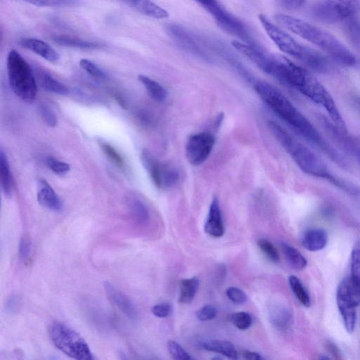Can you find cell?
Here are the masks:
<instances>
[{
  "mask_svg": "<svg viewBox=\"0 0 360 360\" xmlns=\"http://www.w3.org/2000/svg\"><path fill=\"white\" fill-rule=\"evenodd\" d=\"M254 89L267 107L294 131L316 147L340 168L349 169L345 158L278 89L264 81L255 82Z\"/></svg>",
  "mask_w": 360,
  "mask_h": 360,
  "instance_id": "obj_1",
  "label": "cell"
},
{
  "mask_svg": "<svg viewBox=\"0 0 360 360\" xmlns=\"http://www.w3.org/2000/svg\"><path fill=\"white\" fill-rule=\"evenodd\" d=\"M275 20L281 26L321 49L341 65L354 66L356 63L354 55L328 32L286 14L277 13Z\"/></svg>",
  "mask_w": 360,
  "mask_h": 360,
  "instance_id": "obj_2",
  "label": "cell"
},
{
  "mask_svg": "<svg viewBox=\"0 0 360 360\" xmlns=\"http://www.w3.org/2000/svg\"><path fill=\"white\" fill-rule=\"evenodd\" d=\"M267 74L318 105L328 98V90L315 77L285 57H271Z\"/></svg>",
  "mask_w": 360,
  "mask_h": 360,
  "instance_id": "obj_3",
  "label": "cell"
},
{
  "mask_svg": "<svg viewBox=\"0 0 360 360\" xmlns=\"http://www.w3.org/2000/svg\"><path fill=\"white\" fill-rule=\"evenodd\" d=\"M268 128L275 139L302 172L313 176L324 179L330 183L332 181L335 175L330 172L325 163L285 128L271 120L268 122Z\"/></svg>",
  "mask_w": 360,
  "mask_h": 360,
  "instance_id": "obj_4",
  "label": "cell"
},
{
  "mask_svg": "<svg viewBox=\"0 0 360 360\" xmlns=\"http://www.w3.org/2000/svg\"><path fill=\"white\" fill-rule=\"evenodd\" d=\"M258 18L267 35L281 51L301 60L316 72L329 71V62L323 56L298 43L290 34L271 22L264 14H259Z\"/></svg>",
  "mask_w": 360,
  "mask_h": 360,
  "instance_id": "obj_5",
  "label": "cell"
},
{
  "mask_svg": "<svg viewBox=\"0 0 360 360\" xmlns=\"http://www.w3.org/2000/svg\"><path fill=\"white\" fill-rule=\"evenodd\" d=\"M6 68L13 93L25 103L33 102L37 94V84L30 64L19 52L11 49L7 55Z\"/></svg>",
  "mask_w": 360,
  "mask_h": 360,
  "instance_id": "obj_6",
  "label": "cell"
},
{
  "mask_svg": "<svg viewBox=\"0 0 360 360\" xmlns=\"http://www.w3.org/2000/svg\"><path fill=\"white\" fill-rule=\"evenodd\" d=\"M49 335L55 347L70 358L77 360L94 359L86 341L71 328L60 323H53L49 328Z\"/></svg>",
  "mask_w": 360,
  "mask_h": 360,
  "instance_id": "obj_7",
  "label": "cell"
},
{
  "mask_svg": "<svg viewBox=\"0 0 360 360\" xmlns=\"http://www.w3.org/2000/svg\"><path fill=\"white\" fill-rule=\"evenodd\" d=\"M360 10L358 0H319L311 8L312 16L325 22H338L355 17Z\"/></svg>",
  "mask_w": 360,
  "mask_h": 360,
  "instance_id": "obj_8",
  "label": "cell"
},
{
  "mask_svg": "<svg viewBox=\"0 0 360 360\" xmlns=\"http://www.w3.org/2000/svg\"><path fill=\"white\" fill-rule=\"evenodd\" d=\"M206 10L217 24L224 31L241 39L246 44L258 46L250 34L245 25L232 15L217 0H193Z\"/></svg>",
  "mask_w": 360,
  "mask_h": 360,
  "instance_id": "obj_9",
  "label": "cell"
},
{
  "mask_svg": "<svg viewBox=\"0 0 360 360\" xmlns=\"http://www.w3.org/2000/svg\"><path fill=\"white\" fill-rule=\"evenodd\" d=\"M142 163L155 185L160 189H167L179 181V173L172 165L155 159L149 151L141 153Z\"/></svg>",
  "mask_w": 360,
  "mask_h": 360,
  "instance_id": "obj_10",
  "label": "cell"
},
{
  "mask_svg": "<svg viewBox=\"0 0 360 360\" xmlns=\"http://www.w3.org/2000/svg\"><path fill=\"white\" fill-rule=\"evenodd\" d=\"M214 143L215 138L210 132L202 131L191 135L185 148L188 162L193 166L202 165L210 155Z\"/></svg>",
  "mask_w": 360,
  "mask_h": 360,
  "instance_id": "obj_11",
  "label": "cell"
},
{
  "mask_svg": "<svg viewBox=\"0 0 360 360\" xmlns=\"http://www.w3.org/2000/svg\"><path fill=\"white\" fill-rule=\"evenodd\" d=\"M316 117L323 129L338 146L360 165V146L358 143L328 117L320 114Z\"/></svg>",
  "mask_w": 360,
  "mask_h": 360,
  "instance_id": "obj_12",
  "label": "cell"
},
{
  "mask_svg": "<svg viewBox=\"0 0 360 360\" xmlns=\"http://www.w3.org/2000/svg\"><path fill=\"white\" fill-rule=\"evenodd\" d=\"M166 30L181 49L204 60H211L207 53L184 28L176 24H169L166 26Z\"/></svg>",
  "mask_w": 360,
  "mask_h": 360,
  "instance_id": "obj_13",
  "label": "cell"
},
{
  "mask_svg": "<svg viewBox=\"0 0 360 360\" xmlns=\"http://www.w3.org/2000/svg\"><path fill=\"white\" fill-rule=\"evenodd\" d=\"M20 46L39 56L44 59L55 63L59 60L60 54L47 42L32 37H23L18 41Z\"/></svg>",
  "mask_w": 360,
  "mask_h": 360,
  "instance_id": "obj_14",
  "label": "cell"
},
{
  "mask_svg": "<svg viewBox=\"0 0 360 360\" xmlns=\"http://www.w3.org/2000/svg\"><path fill=\"white\" fill-rule=\"evenodd\" d=\"M104 289L109 300L127 316L134 319L137 316V309L132 301L109 282L104 283Z\"/></svg>",
  "mask_w": 360,
  "mask_h": 360,
  "instance_id": "obj_15",
  "label": "cell"
},
{
  "mask_svg": "<svg viewBox=\"0 0 360 360\" xmlns=\"http://www.w3.org/2000/svg\"><path fill=\"white\" fill-rule=\"evenodd\" d=\"M231 44L236 50L252 61L258 68L266 73L267 72L271 57L267 56L259 46L245 44L239 41H232Z\"/></svg>",
  "mask_w": 360,
  "mask_h": 360,
  "instance_id": "obj_16",
  "label": "cell"
},
{
  "mask_svg": "<svg viewBox=\"0 0 360 360\" xmlns=\"http://www.w3.org/2000/svg\"><path fill=\"white\" fill-rule=\"evenodd\" d=\"M204 229L209 236L214 238H220L224 234L220 205L217 197L213 198L211 202Z\"/></svg>",
  "mask_w": 360,
  "mask_h": 360,
  "instance_id": "obj_17",
  "label": "cell"
},
{
  "mask_svg": "<svg viewBox=\"0 0 360 360\" xmlns=\"http://www.w3.org/2000/svg\"><path fill=\"white\" fill-rule=\"evenodd\" d=\"M37 186V198L40 205L53 211L62 209L63 204L60 198L45 179H39Z\"/></svg>",
  "mask_w": 360,
  "mask_h": 360,
  "instance_id": "obj_18",
  "label": "cell"
},
{
  "mask_svg": "<svg viewBox=\"0 0 360 360\" xmlns=\"http://www.w3.org/2000/svg\"><path fill=\"white\" fill-rule=\"evenodd\" d=\"M337 295L342 297L354 307L360 304V278L351 276L342 280L337 289Z\"/></svg>",
  "mask_w": 360,
  "mask_h": 360,
  "instance_id": "obj_19",
  "label": "cell"
},
{
  "mask_svg": "<svg viewBox=\"0 0 360 360\" xmlns=\"http://www.w3.org/2000/svg\"><path fill=\"white\" fill-rule=\"evenodd\" d=\"M138 12L150 18L163 19L169 16L168 12L152 0H121Z\"/></svg>",
  "mask_w": 360,
  "mask_h": 360,
  "instance_id": "obj_20",
  "label": "cell"
},
{
  "mask_svg": "<svg viewBox=\"0 0 360 360\" xmlns=\"http://www.w3.org/2000/svg\"><path fill=\"white\" fill-rule=\"evenodd\" d=\"M328 242L326 231L322 229H311L307 231L301 238L302 246L311 252L323 249Z\"/></svg>",
  "mask_w": 360,
  "mask_h": 360,
  "instance_id": "obj_21",
  "label": "cell"
},
{
  "mask_svg": "<svg viewBox=\"0 0 360 360\" xmlns=\"http://www.w3.org/2000/svg\"><path fill=\"white\" fill-rule=\"evenodd\" d=\"M269 321L279 330H286L292 325L293 317L290 309L285 306L274 307L269 314Z\"/></svg>",
  "mask_w": 360,
  "mask_h": 360,
  "instance_id": "obj_22",
  "label": "cell"
},
{
  "mask_svg": "<svg viewBox=\"0 0 360 360\" xmlns=\"http://www.w3.org/2000/svg\"><path fill=\"white\" fill-rule=\"evenodd\" d=\"M337 304L345 329L348 333H352L354 331L356 320V307L338 295H337Z\"/></svg>",
  "mask_w": 360,
  "mask_h": 360,
  "instance_id": "obj_23",
  "label": "cell"
},
{
  "mask_svg": "<svg viewBox=\"0 0 360 360\" xmlns=\"http://www.w3.org/2000/svg\"><path fill=\"white\" fill-rule=\"evenodd\" d=\"M203 349L220 354L227 358L236 359L238 354L233 345L226 340H211L202 344Z\"/></svg>",
  "mask_w": 360,
  "mask_h": 360,
  "instance_id": "obj_24",
  "label": "cell"
},
{
  "mask_svg": "<svg viewBox=\"0 0 360 360\" xmlns=\"http://www.w3.org/2000/svg\"><path fill=\"white\" fill-rule=\"evenodd\" d=\"M53 40L60 46L75 48L82 50H93L101 48L100 44L67 35H57L53 37Z\"/></svg>",
  "mask_w": 360,
  "mask_h": 360,
  "instance_id": "obj_25",
  "label": "cell"
},
{
  "mask_svg": "<svg viewBox=\"0 0 360 360\" xmlns=\"http://www.w3.org/2000/svg\"><path fill=\"white\" fill-rule=\"evenodd\" d=\"M138 79L143 84L152 99L162 102L167 98V91L160 83L143 75H139Z\"/></svg>",
  "mask_w": 360,
  "mask_h": 360,
  "instance_id": "obj_26",
  "label": "cell"
},
{
  "mask_svg": "<svg viewBox=\"0 0 360 360\" xmlns=\"http://www.w3.org/2000/svg\"><path fill=\"white\" fill-rule=\"evenodd\" d=\"M37 75L40 84L45 90L60 95L68 94V87L54 78L50 73L39 70L37 71Z\"/></svg>",
  "mask_w": 360,
  "mask_h": 360,
  "instance_id": "obj_27",
  "label": "cell"
},
{
  "mask_svg": "<svg viewBox=\"0 0 360 360\" xmlns=\"http://www.w3.org/2000/svg\"><path fill=\"white\" fill-rule=\"evenodd\" d=\"M199 285L197 277L185 278L179 284V302L181 303H190L194 298Z\"/></svg>",
  "mask_w": 360,
  "mask_h": 360,
  "instance_id": "obj_28",
  "label": "cell"
},
{
  "mask_svg": "<svg viewBox=\"0 0 360 360\" xmlns=\"http://www.w3.org/2000/svg\"><path fill=\"white\" fill-rule=\"evenodd\" d=\"M0 181L4 193L7 196L12 194V179L8 160L1 149L0 152Z\"/></svg>",
  "mask_w": 360,
  "mask_h": 360,
  "instance_id": "obj_29",
  "label": "cell"
},
{
  "mask_svg": "<svg viewBox=\"0 0 360 360\" xmlns=\"http://www.w3.org/2000/svg\"><path fill=\"white\" fill-rule=\"evenodd\" d=\"M128 205L133 219L139 224H146L149 219V212L145 203L138 198H130Z\"/></svg>",
  "mask_w": 360,
  "mask_h": 360,
  "instance_id": "obj_30",
  "label": "cell"
},
{
  "mask_svg": "<svg viewBox=\"0 0 360 360\" xmlns=\"http://www.w3.org/2000/svg\"><path fill=\"white\" fill-rule=\"evenodd\" d=\"M281 246L285 257L294 269L302 270L307 266V259L297 249L284 242Z\"/></svg>",
  "mask_w": 360,
  "mask_h": 360,
  "instance_id": "obj_31",
  "label": "cell"
},
{
  "mask_svg": "<svg viewBox=\"0 0 360 360\" xmlns=\"http://www.w3.org/2000/svg\"><path fill=\"white\" fill-rule=\"evenodd\" d=\"M288 282L292 291L299 302L303 306L309 307L311 305V298L300 280L295 276L292 275L289 277Z\"/></svg>",
  "mask_w": 360,
  "mask_h": 360,
  "instance_id": "obj_32",
  "label": "cell"
},
{
  "mask_svg": "<svg viewBox=\"0 0 360 360\" xmlns=\"http://www.w3.org/2000/svg\"><path fill=\"white\" fill-rule=\"evenodd\" d=\"M346 33L354 46L360 49V22L354 17L347 20Z\"/></svg>",
  "mask_w": 360,
  "mask_h": 360,
  "instance_id": "obj_33",
  "label": "cell"
},
{
  "mask_svg": "<svg viewBox=\"0 0 360 360\" xmlns=\"http://www.w3.org/2000/svg\"><path fill=\"white\" fill-rule=\"evenodd\" d=\"M39 7L72 6L78 4L77 0H19Z\"/></svg>",
  "mask_w": 360,
  "mask_h": 360,
  "instance_id": "obj_34",
  "label": "cell"
},
{
  "mask_svg": "<svg viewBox=\"0 0 360 360\" xmlns=\"http://www.w3.org/2000/svg\"><path fill=\"white\" fill-rule=\"evenodd\" d=\"M259 248L263 254L272 262L279 261V254L275 246L268 240L261 238L257 241Z\"/></svg>",
  "mask_w": 360,
  "mask_h": 360,
  "instance_id": "obj_35",
  "label": "cell"
},
{
  "mask_svg": "<svg viewBox=\"0 0 360 360\" xmlns=\"http://www.w3.org/2000/svg\"><path fill=\"white\" fill-rule=\"evenodd\" d=\"M79 66L92 77L101 79L107 78L105 72L91 60L82 58L79 60Z\"/></svg>",
  "mask_w": 360,
  "mask_h": 360,
  "instance_id": "obj_36",
  "label": "cell"
},
{
  "mask_svg": "<svg viewBox=\"0 0 360 360\" xmlns=\"http://www.w3.org/2000/svg\"><path fill=\"white\" fill-rule=\"evenodd\" d=\"M231 321L232 323L240 330L249 328L252 323L251 315L245 311L234 313L231 316Z\"/></svg>",
  "mask_w": 360,
  "mask_h": 360,
  "instance_id": "obj_37",
  "label": "cell"
},
{
  "mask_svg": "<svg viewBox=\"0 0 360 360\" xmlns=\"http://www.w3.org/2000/svg\"><path fill=\"white\" fill-rule=\"evenodd\" d=\"M99 145L103 153L116 165L122 167L124 165V160L118 151L107 142L101 141Z\"/></svg>",
  "mask_w": 360,
  "mask_h": 360,
  "instance_id": "obj_38",
  "label": "cell"
},
{
  "mask_svg": "<svg viewBox=\"0 0 360 360\" xmlns=\"http://www.w3.org/2000/svg\"><path fill=\"white\" fill-rule=\"evenodd\" d=\"M48 167L58 175H64L70 170V165L53 157L49 156L46 159Z\"/></svg>",
  "mask_w": 360,
  "mask_h": 360,
  "instance_id": "obj_39",
  "label": "cell"
},
{
  "mask_svg": "<svg viewBox=\"0 0 360 360\" xmlns=\"http://www.w3.org/2000/svg\"><path fill=\"white\" fill-rule=\"evenodd\" d=\"M350 276L360 278V241L355 243L352 251Z\"/></svg>",
  "mask_w": 360,
  "mask_h": 360,
  "instance_id": "obj_40",
  "label": "cell"
},
{
  "mask_svg": "<svg viewBox=\"0 0 360 360\" xmlns=\"http://www.w3.org/2000/svg\"><path fill=\"white\" fill-rule=\"evenodd\" d=\"M167 349L171 356L179 360H188L191 359L188 353L184 348L174 340H169L167 342Z\"/></svg>",
  "mask_w": 360,
  "mask_h": 360,
  "instance_id": "obj_41",
  "label": "cell"
},
{
  "mask_svg": "<svg viewBox=\"0 0 360 360\" xmlns=\"http://www.w3.org/2000/svg\"><path fill=\"white\" fill-rule=\"evenodd\" d=\"M217 315V309L212 304H206L196 311V317L201 321H210L214 319Z\"/></svg>",
  "mask_w": 360,
  "mask_h": 360,
  "instance_id": "obj_42",
  "label": "cell"
},
{
  "mask_svg": "<svg viewBox=\"0 0 360 360\" xmlns=\"http://www.w3.org/2000/svg\"><path fill=\"white\" fill-rule=\"evenodd\" d=\"M226 294L231 302L236 304H243L248 300V296L245 292L236 287H230L227 288Z\"/></svg>",
  "mask_w": 360,
  "mask_h": 360,
  "instance_id": "obj_43",
  "label": "cell"
},
{
  "mask_svg": "<svg viewBox=\"0 0 360 360\" xmlns=\"http://www.w3.org/2000/svg\"><path fill=\"white\" fill-rule=\"evenodd\" d=\"M41 115L46 123L52 127L57 125V117L54 112L46 105H41Z\"/></svg>",
  "mask_w": 360,
  "mask_h": 360,
  "instance_id": "obj_44",
  "label": "cell"
},
{
  "mask_svg": "<svg viewBox=\"0 0 360 360\" xmlns=\"http://www.w3.org/2000/svg\"><path fill=\"white\" fill-rule=\"evenodd\" d=\"M31 252V241L29 237L22 236L19 245V257L22 260H27Z\"/></svg>",
  "mask_w": 360,
  "mask_h": 360,
  "instance_id": "obj_45",
  "label": "cell"
},
{
  "mask_svg": "<svg viewBox=\"0 0 360 360\" xmlns=\"http://www.w3.org/2000/svg\"><path fill=\"white\" fill-rule=\"evenodd\" d=\"M151 311L158 318H165L170 315L172 307L168 303H161L153 306Z\"/></svg>",
  "mask_w": 360,
  "mask_h": 360,
  "instance_id": "obj_46",
  "label": "cell"
},
{
  "mask_svg": "<svg viewBox=\"0 0 360 360\" xmlns=\"http://www.w3.org/2000/svg\"><path fill=\"white\" fill-rule=\"evenodd\" d=\"M305 0H281V4L286 8L295 9L300 7Z\"/></svg>",
  "mask_w": 360,
  "mask_h": 360,
  "instance_id": "obj_47",
  "label": "cell"
},
{
  "mask_svg": "<svg viewBox=\"0 0 360 360\" xmlns=\"http://www.w3.org/2000/svg\"><path fill=\"white\" fill-rule=\"evenodd\" d=\"M243 356L248 360H261L262 356L257 352L245 350L243 352Z\"/></svg>",
  "mask_w": 360,
  "mask_h": 360,
  "instance_id": "obj_48",
  "label": "cell"
},
{
  "mask_svg": "<svg viewBox=\"0 0 360 360\" xmlns=\"http://www.w3.org/2000/svg\"><path fill=\"white\" fill-rule=\"evenodd\" d=\"M327 348L330 354L335 356L337 359L340 358V353L338 348L333 344L329 343L327 345Z\"/></svg>",
  "mask_w": 360,
  "mask_h": 360,
  "instance_id": "obj_49",
  "label": "cell"
},
{
  "mask_svg": "<svg viewBox=\"0 0 360 360\" xmlns=\"http://www.w3.org/2000/svg\"><path fill=\"white\" fill-rule=\"evenodd\" d=\"M352 105L360 112V96L353 95L350 98Z\"/></svg>",
  "mask_w": 360,
  "mask_h": 360,
  "instance_id": "obj_50",
  "label": "cell"
}]
</instances>
